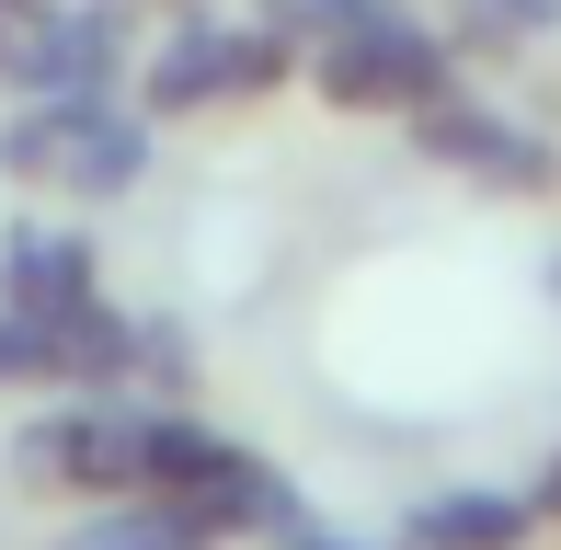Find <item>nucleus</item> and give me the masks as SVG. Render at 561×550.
Wrapping results in <instances>:
<instances>
[{"label":"nucleus","mask_w":561,"mask_h":550,"mask_svg":"<svg viewBox=\"0 0 561 550\" xmlns=\"http://www.w3.org/2000/svg\"><path fill=\"white\" fill-rule=\"evenodd\" d=\"M539 23H561V0H470V35H481V46L539 35Z\"/></svg>","instance_id":"obj_12"},{"label":"nucleus","mask_w":561,"mask_h":550,"mask_svg":"<svg viewBox=\"0 0 561 550\" xmlns=\"http://www.w3.org/2000/svg\"><path fill=\"white\" fill-rule=\"evenodd\" d=\"M539 505H550V516H561V459H550V482H539Z\"/></svg>","instance_id":"obj_13"},{"label":"nucleus","mask_w":561,"mask_h":550,"mask_svg":"<svg viewBox=\"0 0 561 550\" xmlns=\"http://www.w3.org/2000/svg\"><path fill=\"white\" fill-rule=\"evenodd\" d=\"M298 46L275 35V23H229V12H195L161 35V58H149V115H207V104H252V92L287 81Z\"/></svg>","instance_id":"obj_5"},{"label":"nucleus","mask_w":561,"mask_h":550,"mask_svg":"<svg viewBox=\"0 0 561 550\" xmlns=\"http://www.w3.org/2000/svg\"><path fill=\"white\" fill-rule=\"evenodd\" d=\"M0 172L46 195H138L149 184V115L115 92H35L0 115Z\"/></svg>","instance_id":"obj_1"},{"label":"nucleus","mask_w":561,"mask_h":550,"mask_svg":"<svg viewBox=\"0 0 561 550\" xmlns=\"http://www.w3.org/2000/svg\"><path fill=\"white\" fill-rule=\"evenodd\" d=\"M413 138L436 149L447 172H470V184H504V195H539L550 184V138L516 127L504 104H481V92H436V104L413 115Z\"/></svg>","instance_id":"obj_6"},{"label":"nucleus","mask_w":561,"mask_h":550,"mask_svg":"<svg viewBox=\"0 0 561 550\" xmlns=\"http://www.w3.org/2000/svg\"><path fill=\"white\" fill-rule=\"evenodd\" d=\"M138 424L149 413L69 402V413H46L12 459H23V482H58V493H138Z\"/></svg>","instance_id":"obj_7"},{"label":"nucleus","mask_w":561,"mask_h":550,"mask_svg":"<svg viewBox=\"0 0 561 550\" xmlns=\"http://www.w3.org/2000/svg\"><path fill=\"white\" fill-rule=\"evenodd\" d=\"M138 493H161V505L195 516L207 539L264 528V516H275V470L252 459L241 436L195 424V413H149V424H138Z\"/></svg>","instance_id":"obj_2"},{"label":"nucleus","mask_w":561,"mask_h":550,"mask_svg":"<svg viewBox=\"0 0 561 550\" xmlns=\"http://www.w3.org/2000/svg\"><path fill=\"white\" fill-rule=\"evenodd\" d=\"M126 0H0V92H115Z\"/></svg>","instance_id":"obj_4"},{"label":"nucleus","mask_w":561,"mask_h":550,"mask_svg":"<svg viewBox=\"0 0 561 550\" xmlns=\"http://www.w3.org/2000/svg\"><path fill=\"white\" fill-rule=\"evenodd\" d=\"M104 298V264H92V241H69V230H12L0 241V310H92Z\"/></svg>","instance_id":"obj_8"},{"label":"nucleus","mask_w":561,"mask_h":550,"mask_svg":"<svg viewBox=\"0 0 561 550\" xmlns=\"http://www.w3.org/2000/svg\"><path fill=\"white\" fill-rule=\"evenodd\" d=\"M69 550H207V528H195V516H172L161 493H138V505L115 493V505L92 516V528L69 539Z\"/></svg>","instance_id":"obj_10"},{"label":"nucleus","mask_w":561,"mask_h":550,"mask_svg":"<svg viewBox=\"0 0 561 550\" xmlns=\"http://www.w3.org/2000/svg\"><path fill=\"white\" fill-rule=\"evenodd\" d=\"M310 81L333 92L344 115H424L436 92H458V69L401 0H378V12H355V23H333V35L310 46Z\"/></svg>","instance_id":"obj_3"},{"label":"nucleus","mask_w":561,"mask_h":550,"mask_svg":"<svg viewBox=\"0 0 561 550\" xmlns=\"http://www.w3.org/2000/svg\"><path fill=\"white\" fill-rule=\"evenodd\" d=\"M516 539H527V505H504V493H436L413 516V550H516Z\"/></svg>","instance_id":"obj_9"},{"label":"nucleus","mask_w":561,"mask_h":550,"mask_svg":"<svg viewBox=\"0 0 561 550\" xmlns=\"http://www.w3.org/2000/svg\"><path fill=\"white\" fill-rule=\"evenodd\" d=\"M264 539H275V550H367V539H344V528H321V516L298 505V493H275V516H264Z\"/></svg>","instance_id":"obj_11"}]
</instances>
